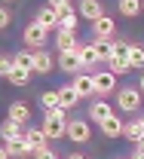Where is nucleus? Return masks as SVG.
<instances>
[{
  "label": "nucleus",
  "mask_w": 144,
  "mask_h": 159,
  "mask_svg": "<svg viewBox=\"0 0 144 159\" xmlns=\"http://www.w3.org/2000/svg\"><path fill=\"white\" fill-rule=\"evenodd\" d=\"M52 6H55V12H58V19H62V28H58V31L77 34V19H80V12H77L67 0H52Z\"/></svg>",
  "instance_id": "nucleus-3"
},
{
  "label": "nucleus",
  "mask_w": 144,
  "mask_h": 159,
  "mask_svg": "<svg viewBox=\"0 0 144 159\" xmlns=\"http://www.w3.org/2000/svg\"><path fill=\"white\" fill-rule=\"evenodd\" d=\"M6 119H12V122H19V125H28V119H31V107L21 104V101H12V104H9V116H6Z\"/></svg>",
  "instance_id": "nucleus-15"
},
{
  "label": "nucleus",
  "mask_w": 144,
  "mask_h": 159,
  "mask_svg": "<svg viewBox=\"0 0 144 159\" xmlns=\"http://www.w3.org/2000/svg\"><path fill=\"white\" fill-rule=\"evenodd\" d=\"M129 159H144V153H141V150H135V153H132Z\"/></svg>",
  "instance_id": "nucleus-32"
},
{
  "label": "nucleus",
  "mask_w": 144,
  "mask_h": 159,
  "mask_svg": "<svg viewBox=\"0 0 144 159\" xmlns=\"http://www.w3.org/2000/svg\"><path fill=\"white\" fill-rule=\"evenodd\" d=\"M71 86H74V92L80 95V98H92L95 95V77L92 74H80V77L71 80Z\"/></svg>",
  "instance_id": "nucleus-9"
},
{
  "label": "nucleus",
  "mask_w": 144,
  "mask_h": 159,
  "mask_svg": "<svg viewBox=\"0 0 144 159\" xmlns=\"http://www.w3.org/2000/svg\"><path fill=\"white\" fill-rule=\"evenodd\" d=\"M12 58H16V67H25V70H31V74H34V49H25V52H16Z\"/></svg>",
  "instance_id": "nucleus-24"
},
{
  "label": "nucleus",
  "mask_w": 144,
  "mask_h": 159,
  "mask_svg": "<svg viewBox=\"0 0 144 159\" xmlns=\"http://www.w3.org/2000/svg\"><path fill=\"white\" fill-rule=\"evenodd\" d=\"M0 132H3V144H9V141H19V138H25V125L12 122V119H6Z\"/></svg>",
  "instance_id": "nucleus-19"
},
{
  "label": "nucleus",
  "mask_w": 144,
  "mask_h": 159,
  "mask_svg": "<svg viewBox=\"0 0 144 159\" xmlns=\"http://www.w3.org/2000/svg\"><path fill=\"white\" fill-rule=\"evenodd\" d=\"M123 138H129V141H144V122H141V116L138 119H132V122H126V135Z\"/></svg>",
  "instance_id": "nucleus-22"
},
{
  "label": "nucleus",
  "mask_w": 144,
  "mask_h": 159,
  "mask_svg": "<svg viewBox=\"0 0 144 159\" xmlns=\"http://www.w3.org/2000/svg\"><path fill=\"white\" fill-rule=\"evenodd\" d=\"M141 12V3L138 0H120V16H126V19H135Z\"/></svg>",
  "instance_id": "nucleus-26"
},
{
  "label": "nucleus",
  "mask_w": 144,
  "mask_h": 159,
  "mask_svg": "<svg viewBox=\"0 0 144 159\" xmlns=\"http://www.w3.org/2000/svg\"><path fill=\"white\" fill-rule=\"evenodd\" d=\"M92 77H95V95H101V98L117 89V77H114L110 70H95Z\"/></svg>",
  "instance_id": "nucleus-7"
},
{
  "label": "nucleus",
  "mask_w": 144,
  "mask_h": 159,
  "mask_svg": "<svg viewBox=\"0 0 144 159\" xmlns=\"http://www.w3.org/2000/svg\"><path fill=\"white\" fill-rule=\"evenodd\" d=\"M67 138L74 141V144H86V141L92 138V125L86 119H71L67 122Z\"/></svg>",
  "instance_id": "nucleus-5"
},
{
  "label": "nucleus",
  "mask_w": 144,
  "mask_h": 159,
  "mask_svg": "<svg viewBox=\"0 0 144 159\" xmlns=\"http://www.w3.org/2000/svg\"><path fill=\"white\" fill-rule=\"evenodd\" d=\"M129 64L132 67H144V46L141 43H132L129 46Z\"/></svg>",
  "instance_id": "nucleus-25"
},
{
  "label": "nucleus",
  "mask_w": 144,
  "mask_h": 159,
  "mask_svg": "<svg viewBox=\"0 0 144 159\" xmlns=\"http://www.w3.org/2000/svg\"><path fill=\"white\" fill-rule=\"evenodd\" d=\"M9 21H12V9H9V6H0V25L9 28Z\"/></svg>",
  "instance_id": "nucleus-30"
},
{
  "label": "nucleus",
  "mask_w": 144,
  "mask_h": 159,
  "mask_svg": "<svg viewBox=\"0 0 144 159\" xmlns=\"http://www.w3.org/2000/svg\"><path fill=\"white\" fill-rule=\"evenodd\" d=\"M92 34H95L92 40H110V34H114V19H110V16L98 19L95 25H92Z\"/></svg>",
  "instance_id": "nucleus-17"
},
{
  "label": "nucleus",
  "mask_w": 144,
  "mask_h": 159,
  "mask_svg": "<svg viewBox=\"0 0 144 159\" xmlns=\"http://www.w3.org/2000/svg\"><path fill=\"white\" fill-rule=\"evenodd\" d=\"M117 101H120V110L123 113H138V107H141V89L138 86H123Z\"/></svg>",
  "instance_id": "nucleus-4"
},
{
  "label": "nucleus",
  "mask_w": 144,
  "mask_h": 159,
  "mask_svg": "<svg viewBox=\"0 0 144 159\" xmlns=\"http://www.w3.org/2000/svg\"><path fill=\"white\" fill-rule=\"evenodd\" d=\"M138 89H141V95H144V77H141V83H138Z\"/></svg>",
  "instance_id": "nucleus-35"
},
{
  "label": "nucleus",
  "mask_w": 144,
  "mask_h": 159,
  "mask_svg": "<svg viewBox=\"0 0 144 159\" xmlns=\"http://www.w3.org/2000/svg\"><path fill=\"white\" fill-rule=\"evenodd\" d=\"M135 150H141V153H144V141H138V147H135Z\"/></svg>",
  "instance_id": "nucleus-33"
},
{
  "label": "nucleus",
  "mask_w": 144,
  "mask_h": 159,
  "mask_svg": "<svg viewBox=\"0 0 144 159\" xmlns=\"http://www.w3.org/2000/svg\"><path fill=\"white\" fill-rule=\"evenodd\" d=\"M21 40H25V46L28 49H34V52H40V49H46V40H49V31L43 28V25H37V21H31L25 31H21Z\"/></svg>",
  "instance_id": "nucleus-2"
},
{
  "label": "nucleus",
  "mask_w": 144,
  "mask_h": 159,
  "mask_svg": "<svg viewBox=\"0 0 144 159\" xmlns=\"http://www.w3.org/2000/svg\"><path fill=\"white\" fill-rule=\"evenodd\" d=\"M101 132H104V138H120V135H126V122L114 113L110 119H104V122H101Z\"/></svg>",
  "instance_id": "nucleus-14"
},
{
  "label": "nucleus",
  "mask_w": 144,
  "mask_h": 159,
  "mask_svg": "<svg viewBox=\"0 0 144 159\" xmlns=\"http://www.w3.org/2000/svg\"><path fill=\"white\" fill-rule=\"evenodd\" d=\"M3 150H9V153H12V156H34V150H31V144H28V141L25 138H19V141H9V144H3Z\"/></svg>",
  "instance_id": "nucleus-21"
},
{
  "label": "nucleus",
  "mask_w": 144,
  "mask_h": 159,
  "mask_svg": "<svg viewBox=\"0 0 144 159\" xmlns=\"http://www.w3.org/2000/svg\"><path fill=\"white\" fill-rule=\"evenodd\" d=\"M25 141L31 144V150L37 153L43 147H49V138H46V132H43L40 125H34V129H25Z\"/></svg>",
  "instance_id": "nucleus-12"
},
{
  "label": "nucleus",
  "mask_w": 144,
  "mask_h": 159,
  "mask_svg": "<svg viewBox=\"0 0 144 159\" xmlns=\"http://www.w3.org/2000/svg\"><path fill=\"white\" fill-rule=\"evenodd\" d=\"M58 104H62L64 110H71V107H77V104H80V95L74 92V86H71V83L58 89Z\"/></svg>",
  "instance_id": "nucleus-18"
},
{
  "label": "nucleus",
  "mask_w": 144,
  "mask_h": 159,
  "mask_svg": "<svg viewBox=\"0 0 144 159\" xmlns=\"http://www.w3.org/2000/svg\"><path fill=\"white\" fill-rule=\"evenodd\" d=\"M6 80H9L12 86H28V83H31V70H25V67H16V70H12Z\"/></svg>",
  "instance_id": "nucleus-28"
},
{
  "label": "nucleus",
  "mask_w": 144,
  "mask_h": 159,
  "mask_svg": "<svg viewBox=\"0 0 144 159\" xmlns=\"http://www.w3.org/2000/svg\"><path fill=\"white\" fill-rule=\"evenodd\" d=\"M52 67H55V61H52V55H49L46 49L34 52V74H43V77H46V74H49Z\"/></svg>",
  "instance_id": "nucleus-16"
},
{
  "label": "nucleus",
  "mask_w": 144,
  "mask_h": 159,
  "mask_svg": "<svg viewBox=\"0 0 144 159\" xmlns=\"http://www.w3.org/2000/svg\"><path fill=\"white\" fill-rule=\"evenodd\" d=\"M95 43V52H98V61H110L117 55V43L114 40H92Z\"/></svg>",
  "instance_id": "nucleus-20"
},
{
  "label": "nucleus",
  "mask_w": 144,
  "mask_h": 159,
  "mask_svg": "<svg viewBox=\"0 0 144 159\" xmlns=\"http://www.w3.org/2000/svg\"><path fill=\"white\" fill-rule=\"evenodd\" d=\"M110 116H114V107H110L107 101H92V104H89V119H95L98 125H101L104 119H110Z\"/></svg>",
  "instance_id": "nucleus-13"
},
{
  "label": "nucleus",
  "mask_w": 144,
  "mask_h": 159,
  "mask_svg": "<svg viewBox=\"0 0 144 159\" xmlns=\"http://www.w3.org/2000/svg\"><path fill=\"white\" fill-rule=\"evenodd\" d=\"M80 58H83V67H92V64H98L95 43H86V46H80Z\"/></svg>",
  "instance_id": "nucleus-23"
},
{
  "label": "nucleus",
  "mask_w": 144,
  "mask_h": 159,
  "mask_svg": "<svg viewBox=\"0 0 144 159\" xmlns=\"http://www.w3.org/2000/svg\"><path fill=\"white\" fill-rule=\"evenodd\" d=\"M34 21L43 25L46 31H49V28H62V19H58V12H55V6H52V3H46L40 12H37V19H34Z\"/></svg>",
  "instance_id": "nucleus-11"
},
{
  "label": "nucleus",
  "mask_w": 144,
  "mask_h": 159,
  "mask_svg": "<svg viewBox=\"0 0 144 159\" xmlns=\"http://www.w3.org/2000/svg\"><path fill=\"white\" fill-rule=\"evenodd\" d=\"M40 107H43V113L62 107V104H58V92H43V95H40Z\"/></svg>",
  "instance_id": "nucleus-27"
},
{
  "label": "nucleus",
  "mask_w": 144,
  "mask_h": 159,
  "mask_svg": "<svg viewBox=\"0 0 144 159\" xmlns=\"http://www.w3.org/2000/svg\"><path fill=\"white\" fill-rule=\"evenodd\" d=\"M67 159H86V156H80V153H74V156H67Z\"/></svg>",
  "instance_id": "nucleus-34"
},
{
  "label": "nucleus",
  "mask_w": 144,
  "mask_h": 159,
  "mask_svg": "<svg viewBox=\"0 0 144 159\" xmlns=\"http://www.w3.org/2000/svg\"><path fill=\"white\" fill-rule=\"evenodd\" d=\"M12 70H16V58H9V55H3V58H0V74H3V77H9Z\"/></svg>",
  "instance_id": "nucleus-29"
},
{
  "label": "nucleus",
  "mask_w": 144,
  "mask_h": 159,
  "mask_svg": "<svg viewBox=\"0 0 144 159\" xmlns=\"http://www.w3.org/2000/svg\"><path fill=\"white\" fill-rule=\"evenodd\" d=\"M34 159H55V153H52V147H43V150L34 153Z\"/></svg>",
  "instance_id": "nucleus-31"
},
{
  "label": "nucleus",
  "mask_w": 144,
  "mask_h": 159,
  "mask_svg": "<svg viewBox=\"0 0 144 159\" xmlns=\"http://www.w3.org/2000/svg\"><path fill=\"white\" fill-rule=\"evenodd\" d=\"M77 12H80V19H86V21H95L98 19H104V6L98 3V0H80L77 3Z\"/></svg>",
  "instance_id": "nucleus-6"
},
{
  "label": "nucleus",
  "mask_w": 144,
  "mask_h": 159,
  "mask_svg": "<svg viewBox=\"0 0 144 159\" xmlns=\"http://www.w3.org/2000/svg\"><path fill=\"white\" fill-rule=\"evenodd\" d=\"M58 67H62L64 74H71V77H80V70H83L80 52H62L58 55Z\"/></svg>",
  "instance_id": "nucleus-8"
},
{
  "label": "nucleus",
  "mask_w": 144,
  "mask_h": 159,
  "mask_svg": "<svg viewBox=\"0 0 144 159\" xmlns=\"http://www.w3.org/2000/svg\"><path fill=\"white\" fill-rule=\"evenodd\" d=\"M55 49H58V55H62V52H80V40H77V34L58 31V34H55Z\"/></svg>",
  "instance_id": "nucleus-10"
},
{
  "label": "nucleus",
  "mask_w": 144,
  "mask_h": 159,
  "mask_svg": "<svg viewBox=\"0 0 144 159\" xmlns=\"http://www.w3.org/2000/svg\"><path fill=\"white\" fill-rule=\"evenodd\" d=\"M43 132L49 141H58V138H67V110L64 107H55L49 113H43Z\"/></svg>",
  "instance_id": "nucleus-1"
}]
</instances>
